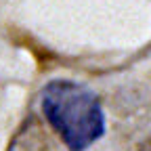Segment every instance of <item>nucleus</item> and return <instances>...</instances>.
<instances>
[{"label": "nucleus", "instance_id": "nucleus-2", "mask_svg": "<svg viewBox=\"0 0 151 151\" xmlns=\"http://www.w3.org/2000/svg\"><path fill=\"white\" fill-rule=\"evenodd\" d=\"M137 151H151V139H147V141H143L139 147H137Z\"/></svg>", "mask_w": 151, "mask_h": 151}, {"label": "nucleus", "instance_id": "nucleus-1", "mask_svg": "<svg viewBox=\"0 0 151 151\" xmlns=\"http://www.w3.org/2000/svg\"><path fill=\"white\" fill-rule=\"evenodd\" d=\"M42 113L69 151H86L105 132L99 97L71 80H52L44 86Z\"/></svg>", "mask_w": 151, "mask_h": 151}]
</instances>
